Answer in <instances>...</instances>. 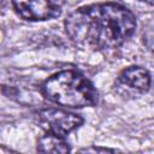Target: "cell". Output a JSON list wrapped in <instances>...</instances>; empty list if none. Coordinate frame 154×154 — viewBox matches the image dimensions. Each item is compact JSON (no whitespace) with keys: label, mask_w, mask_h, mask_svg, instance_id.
<instances>
[{"label":"cell","mask_w":154,"mask_h":154,"mask_svg":"<svg viewBox=\"0 0 154 154\" xmlns=\"http://www.w3.org/2000/svg\"><path fill=\"white\" fill-rule=\"evenodd\" d=\"M70 40L91 51H105L122 46L136 29L135 16L116 2H102L73 10L65 19Z\"/></svg>","instance_id":"6da1fadb"},{"label":"cell","mask_w":154,"mask_h":154,"mask_svg":"<svg viewBox=\"0 0 154 154\" xmlns=\"http://www.w3.org/2000/svg\"><path fill=\"white\" fill-rule=\"evenodd\" d=\"M42 93L49 101L65 107H88L97 101L93 84L83 75L71 70L49 77L42 85Z\"/></svg>","instance_id":"7a4b0ae2"},{"label":"cell","mask_w":154,"mask_h":154,"mask_svg":"<svg viewBox=\"0 0 154 154\" xmlns=\"http://www.w3.org/2000/svg\"><path fill=\"white\" fill-rule=\"evenodd\" d=\"M12 5L22 18L32 22L57 18L63 11L61 0H12Z\"/></svg>","instance_id":"3957f363"},{"label":"cell","mask_w":154,"mask_h":154,"mask_svg":"<svg viewBox=\"0 0 154 154\" xmlns=\"http://www.w3.org/2000/svg\"><path fill=\"white\" fill-rule=\"evenodd\" d=\"M38 122L47 132L65 136L79 128L83 124V118L63 109L47 108L38 113Z\"/></svg>","instance_id":"277c9868"},{"label":"cell","mask_w":154,"mask_h":154,"mask_svg":"<svg viewBox=\"0 0 154 154\" xmlns=\"http://www.w3.org/2000/svg\"><path fill=\"white\" fill-rule=\"evenodd\" d=\"M117 90L122 94H142L150 87L149 72L140 66H130L124 69L116 83Z\"/></svg>","instance_id":"5b68a950"},{"label":"cell","mask_w":154,"mask_h":154,"mask_svg":"<svg viewBox=\"0 0 154 154\" xmlns=\"http://www.w3.org/2000/svg\"><path fill=\"white\" fill-rule=\"evenodd\" d=\"M37 150L41 153H67L70 152V147L64 136L47 132L38 140Z\"/></svg>","instance_id":"8992f818"},{"label":"cell","mask_w":154,"mask_h":154,"mask_svg":"<svg viewBox=\"0 0 154 154\" xmlns=\"http://www.w3.org/2000/svg\"><path fill=\"white\" fill-rule=\"evenodd\" d=\"M138 1H141V2H146V4H149V5L154 6V0H138Z\"/></svg>","instance_id":"52a82bcc"}]
</instances>
